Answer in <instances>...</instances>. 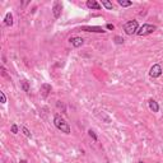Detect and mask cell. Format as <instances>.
Here are the masks:
<instances>
[{"label":"cell","instance_id":"obj_20","mask_svg":"<svg viewBox=\"0 0 163 163\" xmlns=\"http://www.w3.org/2000/svg\"><path fill=\"white\" fill-rule=\"evenodd\" d=\"M106 28H107V30H113V28H115V26H113V24H111V23H108L107 26H106Z\"/></svg>","mask_w":163,"mask_h":163},{"label":"cell","instance_id":"obj_18","mask_svg":"<svg viewBox=\"0 0 163 163\" xmlns=\"http://www.w3.org/2000/svg\"><path fill=\"white\" fill-rule=\"evenodd\" d=\"M10 130H12V133H13V134H18V126L15 124H13L10 126Z\"/></svg>","mask_w":163,"mask_h":163},{"label":"cell","instance_id":"obj_9","mask_svg":"<svg viewBox=\"0 0 163 163\" xmlns=\"http://www.w3.org/2000/svg\"><path fill=\"white\" fill-rule=\"evenodd\" d=\"M87 6L89 9H96V10H100L101 9V4H98L96 0H88L87 1Z\"/></svg>","mask_w":163,"mask_h":163},{"label":"cell","instance_id":"obj_15","mask_svg":"<svg viewBox=\"0 0 163 163\" xmlns=\"http://www.w3.org/2000/svg\"><path fill=\"white\" fill-rule=\"evenodd\" d=\"M20 130H22L23 134H24V135H26L27 138H32V134H31V131H30V130H28V129L26 128V126H20Z\"/></svg>","mask_w":163,"mask_h":163},{"label":"cell","instance_id":"obj_17","mask_svg":"<svg viewBox=\"0 0 163 163\" xmlns=\"http://www.w3.org/2000/svg\"><path fill=\"white\" fill-rule=\"evenodd\" d=\"M115 42L117 45H121V43H124V38L120 37V36H116V37H115Z\"/></svg>","mask_w":163,"mask_h":163},{"label":"cell","instance_id":"obj_14","mask_svg":"<svg viewBox=\"0 0 163 163\" xmlns=\"http://www.w3.org/2000/svg\"><path fill=\"white\" fill-rule=\"evenodd\" d=\"M117 3H119V5H121L122 8L131 6V5H133V3H131V1H126V0H117Z\"/></svg>","mask_w":163,"mask_h":163},{"label":"cell","instance_id":"obj_10","mask_svg":"<svg viewBox=\"0 0 163 163\" xmlns=\"http://www.w3.org/2000/svg\"><path fill=\"white\" fill-rule=\"evenodd\" d=\"M148 106H149V108L152 110L153 112H158V111H159V106H158L157 102L154 101V100H152V98L148 101Z\"/></svg>","mask_w":163,"mask_h":163},{"label":"cell","instance_id":"obj_5","mask_svg":"<svg viewBox=\"0 0 163 163\" xmlns=\"http://www.w3.org/2000/svg\"><path fill=\"white\" fill-rule=\"evenodd\" d=\"M61 10H63V4H61L60 1H55L54 6H52V14H54L55 18H60Z\"/></svg>","mask_w":163,"mask_h":163},{"label":"cell","instance_id":"obj_19","mask_svg":"<svg viewBox=\"0 0 163 163\" xmlns=\"http://www.w3.org/2000/svg\"><path fill=\"white\" fill-rule=\"evenodd\" d=\"M0 97H1V103H6V97L4 92H0Z\"/></svg>","mask_w":163,"mask_h":163},{"label":"cell","instance_id":"obj_7","mask_svg":"<svg viewBox=\"0 0 163 163\" xmlns=\"http://www.w3.org/2000/svg\"><path fill=\"white\" fill-rule=\"evenodd\" d=\"M69 41H70L73 46H74V47H76V48H78V47H80L84 43V40L82 38V37H78V36H76V37H71V38L69 40Z\"/></svg>","mask_w":163,"mask_h":163},{"label":"cell","instance_id":"obj_11","mask_svg":"<svg viewBox=\"0 0 163 163\" xmlns=\"http://www.w3.org/2000/svg\"><path fill=\"white\" fill-rule=\"evenodd\" d=\"M4 24H5V26H8V27L13 26V15H12L10 12L5 14V18H4Z\"/></svg>","mask_w":163,"mask_h":163},{"label":"cell","instance_id":"obj_3","mask_svg":"<svg viewBox=\"0 0 163 163\" xmlns=\"http://www.w3.org/2000/svg\"><path fill=\"white\" fill-rule=\"evenodd\" d=\"M138 30H139V24L136 20H129L124 26V31L126 35H134L138 32Z\"/></svg>","mask_w":163,"mask_h":163},{"label":"cell","instance_id":"obj_12","mask_svg":"<svg viewBox=\"0 0 163 163\" xmlns=\"http://www.w3.org/2000/svg\"><path fill=\"white\" fill-rule=\"evenodd\" d=\"M102 5H103L106 9H108V10H112L113 9V6H112V3L111 1H108V0H102Z\"/></svg>","mask_w":163,"mask_h":163},{"label":"cell","instance_id":"obj_6","mask_svg":"<svg viewBox=\"0 0 163 163\" xmlns=\"http://www.w3.org/2000/svg\"><path fill=\"white\" fill-rule=\"evenodd\" d=\"M82 30L85 31V32H97V33H105V30L101 27H89V26H84L82 27Z\"/></svg>","mask_w":163,"mask_h":163},{"label":"cell","instance_id":"obj_22","mask_svg":"<svg viewBox=\"0 0 163 163\" xmlns=\"http://www.w3.org/2000/svg\"><path fill=\"white\" fill-rule=\"evenodd\" d=\"M139 163H144V162H139Z\"/></svg>","mask_w":163,"mask_h":163},{"label":"cell","instance_id":"obj_8","mask_svg":"<svg viewBox=\"0 0 163 163\" xmlns=\"http://www.w3.org/2000/svg\"><path fill=\"white\" fill-rule=\"evenodd\" d=\"M41 96L42 97H47L48 96V93L51 92V85L50 84H47V83H45V84H42L41 85Z\"/></svg>","mask_w":163,"mask_h":163},{"label":"cell","instance_id":"obj_16","mask_svg":"<svg viewBox=\"0 0 163 163\" xmlns=\"http://www.w3.org/2000/svg\"><path fill=\"white\" fill-rule=\"evenodd\" d=\"M88 134H89V136H91V138H92V139L94 140V141H97V140H98V138H97V135L94 134V131H93V130H89V131H88Z\"/></svg>","mask_w":163,"mask_h":163},{"label":"cell","instance_id":"obj_21","mask_svg":"<svg viewBox=\"0 0 163 163\" xmlns=\"http://www.w3.org/2000/svg\"><path fill=\"white\" fill-rule=\"evenodd\" d=\"M19 163H28V162H27L26 159H20V161H19Z\"/></svg>","mask_w":163,"mask_h":163},{"label":"cell","instance_id":"obj_1","mask_svg":"<svg viewBox=\"0 0 163 163\" xmlns=\"http://www.w3.org/2000/svg\"><path fill=\"white\" fill-rule=\"evenodd\" d=\"M54 125L56 126V129L60 130L61 133L70 134V126H69V124L60 115H55V117H54Z\"/></svg>","mask_w":163,"mask_h":163},{"label":"cell","instance_id":"obj_13","mask_svg":"<svg viewBox=\"0 0 163 163\" xmlns=\"http://www.w3.org/2000/svg\"><path fill=\"white\" fill-rule=\"evenodd\" d=\"M20 85H22V89L24 92H28L30 91V84H28V82L26 79H23L22 82H20Z\"/></svg>","mask_w":163,"mask_h":163},{"label":"cell","instance_id":"obj_2","mask_svg":"<svg viewBox=\"0 0 163 163\" xmlns=\"http://www.w3.org/2000/svg\"><path fill=\"white\" fill-rule=\"evenodd\" d=\"M156 30H157L156 26L145 23V24H143V26L139 28V30H138L136 35H138V36H148V35H150V33H153V32L156 31Z\"/></svg>","mask_w":163,"mask_h":163},{"label":"cell","instance_id":"obj_4","mask_svg":"<svg viewBox=\"0 0 163 163\" xmlns=\"http://www.w3.org/2000/svg\"><path fill=\"white\" fill-rule=\"evenodd\" d=\"M149 75L152 76V78H158V76H161L162 75V66L159 64H154L149 70Z\"/></svg>","mask_w":163,"mask_h":163}]
</instances>
